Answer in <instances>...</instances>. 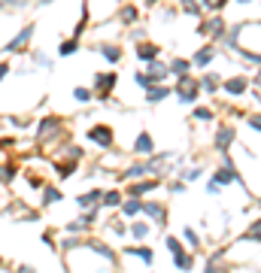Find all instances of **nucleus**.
Instances as JSON below:
<instances>
[{"mask_svg":"<svg viewBox=\"0 0 261 273\" xmlns=\"http://www.w3.org/2000/svg\"><path fill=\"white\" fill-rule=\"evenodd\" d=\"M33 30H36V27H33V21H30L27 27H21V30H18V36H15L12 43H6V46H3V55H15V52H21V49L33 40Z\"/></svg>","mask_w":261,"mask_h":273,"instance_id":"f257e3e1","label":"nucleus"},{"mask_svg":"<svg viewBox=\"0 0 261 273\" xmlns=\"http://www.w3.org/2000/svg\"><path fill=\"white\" fill-rule=\"evenodd\" d=\"M198 94H201L198 82H195L192 76H179V88H176V97H179L182 103H195V100H198Z\"/></svg>","mask_w":261,"mask_h":273,"instance_id":"f03ea898","label":"nucleus"},{"mask_svg":"<svg viewBox=\"0 0 261 273\" xmlns=\"http://www.w3.org/2000/svg\"><path fill=\"white\" fill-rule=\"evenodd\" d=\"M198 33H207V36H213V40L225 36V18H222V15H210L207 21L198 24Z\"/></svg>","mask_w":261,"mask_h":273,"instance_id":"7ed1b4c3","label":"nucleus"},{"mask_svg":"<svg viewBox=\"0 0 261 273\" xmlns=\"http://www.w3.org/2000/svg\"><path fill=\"white\" fill-rule=\"evenodd\" d=\"M234 140H237L234 128H231V125H222V128L216 131V140H213V146H216V149H219V152L225 155V152H228V149L234 146Z\"/></svg>","mask_w":261,"mask_h":273,"instance_id":"20e7f679","label":"nucleus"},{"mask_svg":"<svg viewBox=\"0 0 261 273\" xmlns=\"http://www.w3.org/2000/svg\"><path fill=\"white\" fill-rule=\"evenodd\" d=\"M88 137H91L94 146H103V149L113 146V128H109V125H94V128L88 131Z\"/></svg>","mask_w":261,"mask_h":273,"instance_id":"39448f33","label":"nucleus"},{"mask_svg":"<svg viewBox=\"0 0 261 273\" xmlns=\"http://www.w3.org/2000/svg\"><path fill=\"white\" fill-rule=\"evenodd\" d=\"M58 128H61V119H55V115H46V119L40 122V128H36V140H40V143L52 140V134H58Z\"/></svg>","mask_w":261,"mask_h":273,"instance_id":"423d86ee","label":"nucleus"},{"mask_svg":"<svg viewBox=\"0 0 261 273\" xmlns=\"http://www.w3.org/2000/svg\"><path fill=\"white\" fill-rule=\"evenodd\" d=\"M116 82H119L116 73H97V76H94V91H97L100 97H106V94L116 88Z\"/></svg>","mask_w":261,"mask_h":273,"instance_id":"0eeeda50","label":"nucleus"},{"mask_svg":"<svg viewBox=\"0 0 261 273\" xmlns=\"http://www.w3.org/2000/svg\"><path fill=\"white\" fill-rule=\"evenodd\" d=\"M152 149H155V140H152V134H149V131L137 134V140H134V152H137V155H152Z\"/></svg>","mask_w":261,"mask_h":273,"instance_id":"6e6552de","label":"nucleus"},{"mask_svg":"<svg viewBox=\"0 0 261 273\" xmlns=\"http://www.w3.org/2000/svg\"><path fill=\"white\" fill-rule=\"evenodd\" d=\"M158 185H161L158 179H143V182H137V185H128V198H143V194L155 191Z\"/></svg>","mask_w":261,"mask_h":273,"instance_id":"1a4fd4ad","label":"nucleus"},{"mask_svg":"<svg viewBox=\"0 0 261 273\" xmlns=\"http://www.w3.org/2000/svg\"><path fill=\"white\" fill-rule=\"evenodd\" d=\"M140 213H146L152 225H164V222H167V213H164V207H161V204H143V210H140Z\"/></svg>","mask_w":261,"mask_h":273,"instance_id":"9d476101","label":"nucleus"},{"mask_svg":"<svg viewBox=\"0 0 261 273\" xmlns=\"http://www.w3.org/2000/svg\"><path fill=\"white\" fill-rule=\"evenodd\" d=\"M222 88H225L228 94H234V97H237V94H243V91L249 88V79H246V76H234V79H225V82H222Z\"/></svg>","mask_w":261,"mask_h":273,"instance_id":"9b49d317","label":"nucleus"},{"mask_svg":"<svg viewBox=\"0 0 261 273\" xmlns=\"http://www.w3.org/2000/svg\"><path fill=\"white\" fill-rule=\"evenodd\" d=\"M100 194H103V188H91V191H85V194L76 198V207L79 210H94V204L100 201Z\"/></svg>","mask_w":261,"mask_h":273,"instance_id":"f8f14e48","label":"nucleus"},{"mask_svg":"<svg viewBox=\"0 0 261 273\" xmlns=\"http://www.w3.org/2000/svg\"><path fill=\"white\" fill-rule=\"evenodd\" d=\"M146 76H149V82L161 85V82L167 79V67H164V64H161V61L155 58V61H149V73H146Z\"/></svg>","mask_w":261,"mask_h":273,"instance_id":"ddd939ff","label":"nucleus"},{"mask_svg":"<svg viewBox=\"0 0 261 273\" xmlns=\"http://www.w3.org/2000/svg\"><path fill=\"white\" fill-rule=\"evenodd\" d=\"M219 85H222V79H219L216 73H204V76L198 79V88H201V91H207V94H216V91H219Z\"/></svg>","mask_w":261,"mask_h":273,"instance_id":"4468645a","label":"nucleus"},{"mask_svg":"<svg viewBox=\"0 0 261 273\" xmlns=\"http://www.w3.org/2000/svg\"><path fill=\"white\" fill-rule=\"evenodd\" d=\"M119 207H122V210H119V213H122V219H137V213L143 210L140 198H128V201H122Z\"/></svg>","mask_w":261,"mask_h":273,"instance_id":"2eb2a0df","label":"nucleus"},{"mask_svg":"<svg viewBox=\"0 0 261 273\" xmlns=\"http://www.w3.org/2000/svg\"><path fill=\"white\" fill-rule=\"evenodd\" d=\"M137 58H140L143 64L155 61V58H158V46H155V43H137Z\"/></svg>","mask_w":261,"mask_h":273,"instance_id":"dca6fc26","label":"nucleus"},{"mask_svg":"<svg viewBox=\"0 0 261 273\" xmlns=\"http://www.w3.org/2000/svg\"><path fill=\"white\" fill-rule=\"evenodd\" d=\"M213 58H216V49H213V46H204V49H198V52H195L192 64H195V67H207Z\"/></svg>","mask_w":261,"mask_h":273,"instance_id":"f3484780","label":"nucleus"},{"mask_svg":"<svg viewBox=\"0 0 261 273\" xmlns=\"http://www.w3.org/2000/svg\"><path fill=\"white\" fill-rule=\"evenodd\" d=\"M97 52H100L109 64H119V58H122V49H119V46H113V43H100V46H97Z\"/></svg>","mask_w":261,"mask_h":273,"instance_id":"a211bd4d","label":"nucleus"},{"mask_svg":"<svg viewBox=\"0 0 261 273\" xmlns=\"http://www.w3.org/2000/svg\"><path fill=\"white\" fill-rule=\"evenodd\" d=\"M128 234H131L134 240H146V237L152 234V225H149V222H131Z\"/></svg>","mask_w":261,"mask_h":273,"instance_id":"6ab92c4d","label":"nucleus"},{"mask_svg":"<svg viewBox=\"0 0 261 273\" xmlns=\"http://www.w3.org/2000/svg\"><path fill=\"white\" fill-rule=\"evenodd\" d=\"M128 255L140 258L143 264H152V261H155V252H152L149 246H128Z\"/></svg>","mask_w":261,"mask_h":273,"instance_id":"aec40b11","label":"nucleus"},{"mask_svg":"<svg viewBox=\"0 0 261 273\" xmlns=\"http://www.w3.org/2000/svg\"><path fill=\"white\" fill-rule=\"evenodd\" d=\"M164 97H170V88H164V85H149V88H146V100H149V103H158V100H164Z\"/></svg>","mask_w":261,"mask_h":273,"instance_id":"412c9836","label":"nucleus"},{"mask_svg":"<svg viewBox=\"0 0 261 273\" xmlns=\"http://www.w3.org/2000/svg\"><path fill=\"white\" fill-rule=\"evenodd\" d=\"M189 70H192V61H185V58H173L167 67V73H176V76H189Z\"/></svg>","mask_w":261,"mask_h":273,"instance_id":"4be33fe9","label":"nucleus"},{"mask_svg":"<svg viewBox=\"0 0 261 273\" xmlns=\"http://www.w3.org/2000/svg\"><path fill=\"white\" fill-rule=\"evenodd\" d=\"M73 52H79V40H76V36H73V40H67V43H61V46H58V55H61V58H70V55H73Z\"/></svg>","mask_w":261,"mask_h":273,"instance_id":"5701e85b","label":"nucleus"},{"mask_svg":"<svg viewBox=\"0 0 261 273\" xmlns=\"http://www.w3.org/2000/svg\"><path fill=\"white\" fill-rule=\"evenodd\" d=\"M64 194H61V188H55V185H46V191H43V204L49 207V204H58Z\"/></svg>","mask_w":261,"mask_h":273,"instance_id":"b1692460","label":"nucleus"},{"mask_svg":"<svg viewBox=\"0 0 261 273\" xmlns=\"http://www.w3.org/2000/svg\"><path fill=\"white\" fill-rule=\"evenodd\" d=\"M173 264H176V267H179V270H192V267H195V261H192V255H185V252H179V255H173Z\"/></svg>","mask_w":261,"mask_h":273,"instance_id":"393cba45","label":"nucleus"},{"mask_svg":"<svg viewBox=\"0 0 261 273\" xmlns=\"http://www.w3.org/2000/svg\"><path fill=\"white\" fill-rule=\"evenodd\" d=\"M119 21H125V24H134V21H137V6H122V12H119Z\"/></svg>","mask_w":261,"mask_h":273,"instance_id":"a878e982","label":"nucleus"},{"mask_svg":"<svg viewBox=\"0 0 261 273\" xmlns=\"http://www.w3.org/2000/svg\"><path fill=\"white\" fill-rule=\"evenodd\" d=\"M182 240H185L192 249H201V237H198V231H195V228H185V231H182Z\"/></svg>","mask_w":261,"mask_h":273,"instance_id":"bb28decb","label":"nucleus"},{"mask_svg":"<svg viewBox=\"0 0 261 273\" xmlns=\"http://www.w3.org/2000/svg\"><path fill=\"white\" fill-rule=\"evenodd\" d=\"M192 119H195V122H210V119H213V109H210V106H195Z\"/></svg>","mask_w":261,"mask_h":273,"instance_id":"cd10ccee","label":"nucleus"},{"mask_svg":"<svg viewBox=\"0 0 261 273\" xmlns=\"http://www.w3.org/2000/svg\"><path fill=\"white\" fill-rule=\"evenodd\" d=\"M100 204L103 207H119L122 204V194L119 191H106V194H100Z\"/></svg>","mask_w":261,"mask_h":273,"instance_id":"c85d7f7f","label":"nucleus"},{"mask_svg":"<svg viewBox=\"0 0 261 273\" xmlns=\"http://www.w3.org/2000/svg\"><path fill=\"white\" fill-rule=\"evenodd\" d=\"M12 179H15V164H3V167H0V182L9 185Z\"/></svg>","mask_w":261,"mask_h":273,"instance_id":"c756f323","label":"nucleus"},{"mask_svg":"<svg viewBox=\"0 0 261 273\" xmlns=\"http://www.w3.org/2000/svg\"><path fill=\"white\" fill-rule=\"evenodd\" d=\"M182 9H185L189 15H195V18H201V3H198V0H182Z\"/></svg>","mask_w":261,"mask_h":273,"instance_id":"7c9ffc66","label":"nucleus"},{"mask_svg":"<svg viewBox=\"0 0 261 273\" xmlns=\"http://www.w3.org/2000/svg\"><path fill=\"white\" fill-rule=\"evenodd\" d=\"M73 97H76L79 103H85V100H91V91H88V88H73Z\"/></svg>","mask_w":261,"mask_h":273,"instance_id":"2f4dec72","label":"nucleus"},{"mask_svg":"<svg viewBox=\"0 0 261 273\" xmlns=\"http://www.w3.org/2000/svg\"><path fill=\"white\" fill-rule=\"evenodd\" d=\"M76 167H79V161H70V164H58V173H61V176H70V173H73Z\"/></svg>","mask_w":261,"mask_h":273,"instance_id":"473e14b6","label":"nucleus"},{"mask_svg":"<svg viewBox=\"0 0 261 273\" xmlns=\"http://www.w3.org/2000/svg\"><path fill=\"white\" fill-rule=\"evenodd\" d=\"M164 243H167V249H170V252H173V255H179V252H182V243H179V240H176V237H167V240H164Z\"/></svg>","mask_w":261,"mask_h":273,"instance_id":"72a5a7b5","label":"nucleus"},{"mask_svg":"<svg viewBox=\"0 0 261 273\" xmlns=\"http://www.w3.org/2000/svg\"><path fill=\"white\" fill-rule=\"evenodd\" d=\"M30 61H36L40 67H52V64H49V58H46L43 52H30Z\"/></svg>","mask_w":261,"mask_h":273,"instance_id":"f704fd0d","label":"nucleus"},{"mask_svg":"<svg viewBox=\"0 0 261 273\" xmlns=\"http://www.w3.org/2000/svg\"><path fill=\"white\" fill-rule=\"evenodd\" d=\"M198 3H201V6H207V9H222L228 0H198Z\"/></svg>","mask_w":261,"mask_h":273,"instance_id":"c9c22d12","label":"nucleus"},{"mask_svg":"<svg viewBox=\"0 0 261 273\" xmlns=\"http://www.w3.org/2000/svg\"><path fill=\"white\" fill-rule=\"evenodd\" d=\"M201 173H204V164H201V167H192V170H185L182 176H185V179H201Z\"/></svg>","mask_w":261,"mask_h":273,"instance_id":"e433bc0d","label":"nucleus"},{"mask_svg":"<svg viewBox=\"0 0 261 273\" xmlns=\"http://www.w3.org/2000/svg\"><path fill=\"white\" fill-rule=\"evenodd\" d=\"M167 188H170L173 194H182V191H185V182H179V179H176V182H170Z\"/></svg>","mask_w":261,"mask_h":273,"instance_id":"4c0bfd02","label":"nucleus"},{"mask_svg":"<svg viewBox=\"0 0 261 273\" xmlns=\"http://www.w3.org/2000/svg\"><path fill=\"white\" fill-rule=\"evenodd\" d=\"M246 122H249V128H252V131H258V128H261V119L255 115V112H252V115H249Z\"/></svg>","mask_w":261,"mask_h":273,"instance_id":"58836bf2","label":"nucleus"},{"mask_svg":"<svg viewBox=\"0 0 261 273\" xmlns=\"http://www.w3.org/2000/svg\"><path fill=\"white\" fill-rule=\"evenodd\" d=\"M137 85H143V88H149L152 82H149V76H146V73H137Z\"/></svg>","mask_w":261,"mask_h":273,"instance_id":"ea45409f","label":"nucleus"},{"mask_svg":"<svg viewBox=\"0 0 261 273\" xmlns=\"http://www.w3.org/2000/svg\"><path fill=\"white\" fill-rule=\"evenodd\" d=\"M30 0H3V6H27Z\"/></svg>","mask_w":261,"mask_h":273,"instance_id":"a19ab883","label":"nucleus"},{"mask_svg":"<svg viewBox=\"0 0 261 273\" xmlns=\"http://www.w3.org/2000/svg\"><path fill=\"white\" fill-rule=\"evenodd\" d=\"M6 73H9V64H0V79H3Z\"/></svg>","mask_w":261,"mask_h":273,"instance_id":"79ce46f5","label":"nucleus"},{"mask_svg":"<svg viewBox=\"0 0 261 273\" xmlns=\"http://www.w3.org/2000/svg\"><path fill=\"white\" fill-rule=\"evenodd\" d=\"M18 273H36V270H33V267H27V264H21V267H18Z\"/></svg>","mask_w":261,"mask_h":273,"instance_id":"37998d69","label":"nucleus"},{"mask_svg":"<svg viewBox=\"0 0 261 273\" xmlns=\"http://www.w3.org/2000/svg\"><path fill=\"white\" fill-rule=\"evenodd\" d=\"M204 273H216V261H210V264H207V270Z\"/></svg>","mask_w":261,"mask_h":273,"instance_id":"c03bdc74","label":"nucleus"},{"mask_svg":"<svg viewBox=\"0 0 261 273\" xmlns=\"http://www.w3.org/2000/svg\"><path fill=\"white\" fill-rule=\"evenodd\" d=\"M240 3H252V0H240Z\"/></svg>","mask_w":261,"mask_h":273,"instance_id":"a18cd8bd","label":"nucleus"},{"mask_svg":"<svg viewBox=\"0 0 261 273\" xmlns=\"http://www.w3.org/2000/svg\"><path fill=\"white\" fill-rule=\"evenodd\" d=\"M40 3H52V0H40Z\"/></svg>","mask_w":261,"mask_h":273,"instance_id":"49530a36","label":"nucleus"},{"mask_svg":"<svg viewBox=\"0 0 261 273\" xmlns=\"http://www.w3.org/2000/svg\"><path fill=\"white\" fill-rule=\"evenodd\" d=\"M0 9H3V0H0Z\"/></svg>","mask_w":261,"mask_h":273,"instance_id":"de8ad7c7","label":"nucleus"}]
</instances>
